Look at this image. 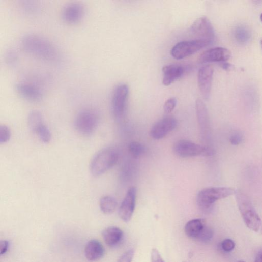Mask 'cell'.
<instances>
[{
  "mask_svg": "<svg viewBox=\"0 0 262 262\" xmlns=\"http://www.w3.org/2000/svg\"><path fill=\"white\" fill-rule=\"evenodd\" d=\"M5 59L6 63L10 66H13L16 64L18 60L17 52L14 49H9L6 52Z\"/></svg>",
  "mask_w": 262,
  "mask_h": 262,
  "instance_id": "484cf974",
  "label": "cell"
},
{
  "mask_svg": "<svg viewBox=\"0 0 262 262\" xmlns=\"http://www.w3.org/2000/svg\"><path fill=\"white\" fill-rule=\"evenodd\" d=\"M40 140L44 143H49L51 139V134L48 128L43 124L37 130L36 133Z\"/></svg>",
  "mask_w": 262,
  "mask_h": 262,
  "instance_id": "cb8c5ba5",
  "label": "cell"
},
{
  "mask_svg": "<svg viewBox=\"0 0 262 262\" xmlns=\"http://www.w3.org/2000/svg\"><path fill=\"white\" fill-rule=\"evenodd\" d=\"M84 9L78 3H72L67 5L63 9L62 18L64 21L69 24L79 22L83 17Z\"/></svg>",
  "mask_w": 262,
  "mask_h": 262,
  "instance_id": "2e32d148",
  "label": "cell"
},
{
  "mask_svg": "<svg viewBox=\"0 0 262 262\" xmlns=\"http://www.w3.org/2000/svg\"><path fill=\"white\" fill-rule=\"evenodd\" d=\"M102 236L105 243L109 247H114L122 241L124 233L119 227L111 226L103 230Z\"/></svg>",
  "mask_w": 262,
  "mask_h": 262,
  "instance_id": "ffe728a7",
  "label": "cell"
},
{
  "mask_svg": "<svg viewBox=\"0 0 262 262\" xmlns=\"http://www.w3.org/2000/svg\"><path fill=\"white\" fill-rule=\"evenodd\" d=\"M178 121L172 117H166L158 121L151 129V137L156 140L164 138L176 129Z\"/></svg>",
  "mask_w": 262,
  "mask_h": 262,
  "instance_id": "30bf717a",
  "label": "cell"
},
{
  "mask_svg": "<svg viewBox=\"0 0 262 262\" xmlns=\"http://www.w3.org/2000/svg\"><path fill=\"white\" fill-rule=\"evenodd\" d=\"M260 45H261V48H262V39H261V40L260 41Z\"/></svg>",
  "mask_w": 262,
  "mask_h": 262,
  "instance_id": "d590c367",
  "label": "cell"
},
{
  "mask_svg": "<svg viewBox=\"0 0 262 262\" xmlns=\"http://www.w3.org/2000/svg\"><path fill=\"white\" fill-rule=\"evenodd\" d=\"M10 243L7 240H3L0 242V254L3 255L8 251Z\"/></svg>",
  "mask_w": 262,
  "mask_h": 262,
  "instance_id": "1f68e13d",
  "label": "cell"
},
{
  "mask_svg": "<svg viewBox=\"0 0 262 262\" xmlns=\"http://www.w3.org/2000/svg\"><path fill=\"white\" fill-rule=\"evenodd\" d=\"M129 151L132 157L138 158L146 152V148L139 142L133 141L129 145Z\"/></svg>",
  "mask_w": 262,
  "mask_h": 262,
  "instance_id": "603a6c76",
  "label": "cell"
},
{
  "mask_svg": "<svg viewBox=\"0 0 262 262\" xmlns=\"http://www.w3.org/2000/svg\"><path fill=\"white\" fill-rule=\"evenodd\" d=\"M236 38L239 42H246L249 39V33L243 28H238L236 33Z\"/></svg>",
  "mask_w": 262,
  "mask_h": 262,
  "instance_id": "83f0119b",
  "label": "cell"
},
{
  "mask_svg": "<svg viewBox=\"0 0 262 262\" xmlns=\"http://www.w3.org/2000/svg\"><path fill=\"white\" fill-rule=\"evenodd\" d=\"M23 49L29 54L40 59L53 62L58 57L55 47L46 39L36 35L29 34L22 39Z\"/></svg>",
  "mask_w": 262,
  "mask_h": 262,
  "instance_id": "6da1fadb",
  "label": "cell"
},
{
  "mask_svg": "<svg viewBox=\"0 0 262 262\" xmlns=\"http://www.w3.org/2000/svg\"><path fill=\"white\" fill-rule=\"evenodd\" d=\"M235 196L243 220L250 229L258 232L261 226V220L250 199L243 192L237 191Z\"/></svg>",
  "mask_w": 262,
  "mask_h": 262,
  "instance_id": "7a4b0ae2",
  "label": "cell"
},
{
  "mask_svg": "<svg viewBox=\"0 0 262 262\" xmlns=\"http://www.w3.org/2000/svg\"><path fill=\"white\" fill-rule=\"evenodd\" d=\"M192 34L197 40H201L209 45L212 44L215 37L214 28L209 19L206 17L197 19L191 27Z\"/></svg>",
  "mask_w": 262,
  "mask_h": 262,
  "instance_id": "ba28073f",
  "label": "cell"
},
{
  "mask_svg": "<svg viewBox=\"0 0 262 262\" xmlns=\"http://www.w3.org/2000/svg\"><path fill=\"white\" fill-rule=\"evenodd\" d=\"M129 92V87L125 84L118 85L114 91L112 99V110L117 119H121L125 113Z\"/></svg>",
  "mask_w": 262,
  "mask_h": 262,
  "instance_id": "9c48e42d",
  "label": "cell"
},
{
  "mask_svg": "<svg viewBox=\"0 0 262 262\" xmlns=\"http://www.w3.org/2000/svg\"><path fill=\"white\" fill-rule=\"evenodd\" d=\"M255 262H262V251L259 252L257 254Z\"/></svg>",
  "mask_w": 262,
  "mask_h": 262,
  "instance_id": "836d02e7",
  "label": "cell"
},
{
  "mask_svg": "<svg viewBox=\"0 0 262 262\" xmlns=\"http://www.w3.org/2000/svg\"><path fill=\"white\" fill-rule=\"evenodd\" d=\"M117 206V200L112 196H105L100 199V209L105 214L109 215L113 213L116 210Z\"/></svg>",
  "mask_w": 262,
  "mask_h": 262,
  "instance_id": "44dd1931",
  "label": "cell"
},
{
  "mask_svg": "<svg viewBox=\"0 0 262 262\" xmlns=\"http://www.w3.org/2000/svg\"><path fill=\"white\" fill-rule=\"evenodd\" d=\"M221 247L224 251L230 252L234 250L235 247V244L232 240L227 239L222 242Z\"/></svg>",
  "mask_w": 262,
  "mask_h": 262,
  "instance_id": "f546056e",
  "label": "cell"
},
{
  "mask_svg": "<svg viewBox=\"0 0 262 262\" xmlns=\"http://www.w3.org/2000/svg\"><path fill=\"white\" fill-rule=\"evenodd\" d=\"M236 191L230 188L213 187L201 190L197 195V203L203 211L209 210L218 200L226 198Z\"/></svg>",
  "mask_w": 262,
  "mask_h": 262,
  "instance_id": "277c9868",
  "label": "cell"
},
{
  "mask_svg": "<svg viewBox=\"0 0 262 262\" xmlns=\"http://www.w3.org/2000/svg\"><path fill=\"white\" fill-rule=\"evenodd\" d=\"M173 151L174 154L182 158L212 156L215 154L214 150L211 147L186 140H181L174 143Z\"/></svg>",
  "mask_w": 262,
  "mask_h": 262,
  "instance_id": "5b68a950",
  "label": "cell"
},
{
  "mask_svg": "<svg viewBox=\"0 0 262 262\" xmlns=\"http://www.w3.org/2000/svg\"><path fill=\"white\" fill-rule=\"evenodd\" d=\"M260 18L261 21L262 22V14L260 15Z\"/></svg>",
  "mask_w": 262,
  "mask_h": 262,
  "instance_id": "e575fe53",
  "label": "cell"
},
{
  "mask_svg": "<svg viewBox=\"0 0 262 262\" xmlns=\"http://www.w3.org/2000/svg\"><path fill=\"white\" fill-rule=\"evenodd\" d=\"M119 153L114 148H107L100 151L93 158L91 171L95 177H99L113 167L118 162Z\"/></svg>",
  "mask_w": 262,
  "mask_h": 262,
  "instance_id": "3957f363",
  "label": "cell"
},
{
  "mask_svg": "<svg viewBox=\"0 0 262 262\" xmlns=\"http://www.w3.org/2000/svg\"><path fill=\"white\" fill-rule=\"evenodd\" d=\"M209 46L206 42L199 40L182 41L174 45L170 51L171 56L181 60L190 56Z\"/></svg>",
  "mask_w": 262,
  "mask_h": 262,
  "instance_id": "52a82bcc",
  "label": "cell"
},
{
  "mask_svg": "<svg viewBox=\"0 0 262 262\" xmlns=\"http://www.w3.org/2000/svg\"><path fill=\"white\" fill-rule=\"evenodd\" d=\"M16 87L18 94L26 100L38 102L42 99L43 94L36 86L28 83L19 82Z\"/></svg>",
  "mask_w": 262,
  "mask_h": 262,
  "instance_id": "5bb4252c",
  "label": "cell"
},
{
  "mask_svg": "<svg viewBox=\"0 0 262 262\" xmlns=\"http://www.w3.org/2000/svg\"><path fill=\"white\" fill-rule=\"evenodd\" d=\"M43 121V118L40 112L34 110L29 114L28 124L30 128L33 132L36 133L39 127L44 124Z\"/></svg>",
  "mask_w": 262,
  "mask_h": 262,
  "instance_id": "7402d4cb",
  "label": "cell"
},
{
  "mask_svg": "<svg viewBox=\"0 0 262 262\" xmlns=\"http://www.w3.org/2000/svg\"><path fill=\"white\" fill-rule=\"evenodd\" d=\"M242 141V138L239 135H235L230 138V142L234 145L239 144Z\"/></svg>",
  "mask_w": 262,
  "mask_h": 262,
  "instance_id": "d6a6232c",
  "label": "cell"
},
{
  "mask_svg": "<svg viewBox=\"0 0 262 262\" xmlns=\"http://www.w3.org/2000/svg\"><path fill=\"white\" fill-rule=\"evenodd\" d=\"M151 259V262H165L158 250L155 248L152 250Z\"/></svg>",
  "mask_w": 262,
  "mask_h": 262,
  "instance_id": "4dcf8cb0",
  "label": "cell"
},
{
  "mask_svg": "<svg viewBox=\"0 0 262 262\" xmlns=\"http://www.w3.org/2000/svg\"><path fill=\"white\" fill-rule=\"evenodd\" d=\"M11 137V130L6 125L0 126V144L8 142Z\"/></svg>",
  "mask_w": 262,
  "mask_h": 262,
  "instance_id": "d4e9b609",
  "label": "cell"
},
{
  "mask_svg": "<svg viewBox=\"0 0 262 262\" xmlns=\"http://www.w3.org/2000/svg\"><path fill=\"white\" fill-rule=\"evenodd\" d=\"M134 255V251L133 249L128 250L121 256L118 262H132Z\"/></svg>",
  "mask_w": 262,
  "mask_h": 262,
  "instance_id": "f1b7e54d",
  "label": "cell"
},
{
  "mask_svg": "<svg viewBox=\"0 0 262 262\" xmlns=\"http://www.w3.org/2000/svg\"><path fill=\"white\" fill-rule=\"evenodd\" d=\"M105 248L98 240L93 239L86 244L84 248L85 258L90 261H94L101 259L105 254Z\"/></svg>",
  "mask_w": 262,
  "mask_h": 262,
  "instance_id": "e0dca14e",
  "label": "cell"
},
{
  "mask_svg": "<svg viewBox=\"0 0 262 262\" xmlns=\"http://www.w3.org/2000/svg\"><path fill=\"white\" fill-rule=\"evenodd\" d=\"M136 197V188L133 187L130 188L119 210V215L124 222H129L132 217L135 208Z\"/></svg>",
  "mask_w": 262,
  "mask_h": 262,
  "instance_id": "8fae6325",
  "label": "cell"
},
{
  "mask_svg": "<svg viewBox=\"0 0 262 262\" xmlns=\"http://www.w3.org/2000/svg\"><path fill=\"white\" fill-rule=\"evenodd\" d=\"M213 74L214 68L210 65L202 67L198 72V83L199 90L202 97L206 100L210 96Z\"/></svg>",
  "mask_w": 262,
  "mask_h": 262,
  "instance_id": "7c38bea8",
  "label": "cell"
},
{
  "mask_svg": "<svg viewBox=\"0 0 262 262\" xmlns=\"http://www.w3.org/2000/svg\"><path fill=\"white\" fill-rule=\"evenodd\" d=\"M99 121V115L92 110H84L77 115L74 121L76 131L84 136H90L97 129Z\"/></svg>",
  "mask_w": 262,
  "mask_h": 262,
  "instance_id": "8992f818",
  "label": "cell"
},
{
  "mask_svg": "<svg viewBox=\"0 0 262 262\" xmlns=\"http://www.w3.org/2000/svg\"><path fill=\"white\" fill-rule=\"evenodd\" d=\"M178 104L176 98L168 99L165 103L163 107L164 111L166 114H169L176 108Z\"/></svg>",
  "mask_w": 262,
  "mask_h": 262,
  "instance_id": "4316f807",
  "label": "cell"
},
{
  "mask_svg": "<svg viewBox=\"0 0 262 262\" xmlns=\"http://www.w3.org/2000/svg\"><path fill=\"white\" fill-rule=\"evenodd\" d=\"M186 70V68L181 65L171 64L164 66L162 68L163 84L166 86L171 84L182 77Z\"/></svg>",
  "mask_w": 262,
  "mask_h": 262,
  "instance_id": "9a60e30c",
  "label": "cell"
},
{
  "mask_svg": "<svg viewBox=\"0 0 262 262\" xmlns=\"http://www.w3.org/2000/svg\"><path fill=\"white\" fill-rule=\"evenodd\" d=\"M207 227L204 220L201 219H193L186 224L185 231L188 237L198 240Z\"/></svg>",
  "mask_w": 262,
  "mask_h": 262,
  "instance_id": "d6986e66",
  "label": "cell"
},
{
  "mask_svg": "<svg viewBox=\"0 0 262 262\" xmlns=\"http://www.w3.org/2000/svg\"><path fill=\"white\" fill-rule=\"evenodd\" d=\"M196 110L201 133L204 136H206L210 130V118L206 106L200 99H198L196 102Z\"/></svg>",
  "mask_w": 262,
  "mask_h": 262,
  "instance_id": "ac0fdd59",
  "label": "cell"
},
{
  "mask_svg": "<svg viewBox=\"0 0 262 262\" xmlns=\"http://www.w3.org/2000/svg\"><path fill=\"white\" fill-rule=\"evenodd\" d=\"M238 262H245V261H243V260H240V261H238Z\"/></svg>",
  "mask_w": 262,
  "mask_h": 262,
  "instance_id": "8d00e7d4",
  "label": "cell"
},
{
  "mask_svg": "<svg viewBox=\"0 0 262 262\" xmlns=\"http://www.w3.org/2000/svg\"><path fill=\"white\" fill-rule=\"evenodd\" d=\"M231 56V52L225 48L215 47L204 52L200 56L199 61L202 64L213 62H225Z\"/></svg>",
  "mask_w": 262,
  "mask_h": 262,
  "instance_id": "4fadbf2b",
  "label": "cell"
}]
</instances>
